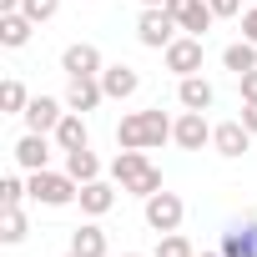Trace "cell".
<instances>
[{"label": "cell", "instance_id": "7c38bea8", "mask_svg": "<svg viewBox=\"0 0 257 257\" xmlns=\"http://www.w3.org/2000/svg\"><path fill=\"white\" fill-rule=\"evenodd\" d=\"M101 91H106V101H126V96H137V91H142V71L116 61V66L101 71Z\"/></svg>", "mask_w": 257, "mask_h": 257}, {"label": "cell", "instance_id": "ffe728a7", "mask_svg": "<svg viewBox=\"0 0 257 257\" xmlns=\"http://www.w3.org/2000/svg\"><path fill=\"white\" fill-rule=\"evenodd\" d=\"M66 172H71V177L86 187V182H96V177H101V157H96L91 147H81V152H66Z\"/></svg>", "mask_w": 257, "mask_h": 257}, {"label": "cell", "instance_id": "7402d4cb", "mask_svg": "<svg viewBox=\"0 0 257 257\" xmlns=\"http://www.w3.org/2000/svg\"><path fill=\"white\" fill-rule=\"evenodd\" d=\"M26 232H31V222L21 207H0V242L16 247V242H26Z\"/></svg>", "mask_w": 257, "mask_h": 257}, {"label": "cell", "instance_id": "6da1fadb", "mask_svg": "<svg viewBox=\"0 0 257 257\" xmlns=\"http://www.w3.org/2000/svg\"><path fill=\"white\" fill-rule=\"evenodd\" d=\"M172 126H177V121H172L162 106L132 111V116H121V126H116V147H121V152H152V147L172 142Z\"/></svg>", "mask_w": 257, "mask_h": 257}, {"label": "cell", "instance_id": "9c48e42d", "mask_svg": "<svg viewBox=\"0 0 257 257\" xmlns=\"http://www.w3.org/2000/svg\"><path fill=\"white\" fill-rule=\"evenodd\" d=\"M71 106L66 101H56V96H31V106H26V132H41V137H51L56 126H61V116H66Z\"/></svg>", "mask_w": 257, "mask_h": 257}, {"label": "cell", "instance_id": "484cf974", "mask_svg": "<svg viewBox=\"0 0 257 257\" xmlns=\"http://www.w3.org/2000/svg\"><path fill=\"white\" fill-rule=\"evenodd\" d=\"M56 11H61V0H21V16H31L36 26H46Z\"/></svg>", "mask_w": 257, "mask_h": 257}, {"label": "cell", "instance_id": "5bb4252c", "mask_svg": "<svg viewBox=\"0 0 257 257\" xmlns=\"http://www.w3.org/2000/svg\"><path fill=\"white\" fill-rule=\"evenodd\" d=\"M177 101H182V111H212L217 86H212L207 76H182V81H177Z\"/></svg>", "mask_w": 257, "mask_h": 257}, {"label": "cell", "instance_id": "4316f807", "mask_svg": "<svg viewBox=\"0 0 257 257\" xmlns=\"http://www.w3.org/2000/svg\"><path fill=\"white\" fill-rule=\"evenodd\" d=\"M21 197H31V187L21 177H6L0 182V207H21Z\"/></svg>", "mask_w": 257, "mask_h": 257}, {"label": "cell", "instance_id": "d6986e66", "mask_svg": "<svg viewBox=\"0 0 257 257\" xmlns=\"http://www.w3.org/2000/svg\"><path fill=\"white\" fill-rule=\"evenodd\" d=\"M31 31H36V21H31V16H21V11L0 16V46H6V51H21V46L31 41Z\"/></svg>", "mask_w": 257, "mask_h": 257}, {"label": "cell", "instance_id": "30bf717a", "mask_svg": "<svg viewBox=\"0 0 257 257\" xmlns=\"http://www.w3.org/2000/svg\"><path fill=\"white\" fill-rule=\"evenodd\" d=\"M61 71H66V76H101L106 61H101V51H96L91 41H71V46L61 51Z\"/></svg>", "mask_w": 257, "mask_h": 257}, {"label": "cell", "instance_id": "277c9868", "mask_svg": "<svg viewBox=\"0 0 257 257\" xmlns=\"http://www.w3.org/2000/svg\"><path fill=\"white\" fill-rule=\"evenodd\" d=\"M177 16L167 11V6H147L142 16H137V41L147 46V51H167L172 41H177Z\"/></svg>", "mask_w": 257, "mask_h": 257}, {"label": "cell", "instance_id": "83f0119b", "mask_svg": "<svg viewBox=\"0 0 257 257\" xmlns=\"http://www.w3.org/2000/svg\"><path fill=\"white\" fill-rule=\"evenodd\" d=\"M207 6H212V16H217V21H227V16H237V11H242V0H207Z\"/></svg>", "mask_w": 257, "mask_h": 257}, {"label": "cell", "instance_id": "1f68e13d", "mask_svg": "<svg viewBox=\"0 0 257 257\" xmlns=\"http://www.w3.org/2000/svg\"><path fill=\"white\" fill-rule=\"evenodd\" d=\"M11 11H21V0H0V16H11Z\"/></svg>", "mask_w": 257, "mask_h": 257}, {"label": "cell", "instance_id": "e575fe53", "mask_svg": "<svg viewBox=\"0 0 257 257\" xmlns=\"http://www.w3.org/2000/svg\"><path fill=\"white\" fill-rule=\"evenodd\" d=\"M121 257H142V252H121Z\"/></svg>", "mask_w": 257, "mask_h": 257}, {"label": "cell", "instance_id": "f1b7e54d", "mask_svg": "<svg viewBox=\"0 0 257 257\" xmlns=\"http://www.w3.org/2000/svg\"><path fill=\"white\" fill-rule=\"evenodd\" d=\"M242 41L257 46V6H247V16H242Z\"/></svg>", "mask_w": 257, "mask_h": 257}, {"label": "cell", "instance_id": "5b68a950", "mask_svg": "<svg viewBox=\"0 0 257 257\" xmlns=\"http://www.w3.org/2000/svg\"><path fill=\"white\" fill-rule=\"evenodd\" d=\"M142 212H147V227H152L157 237H162V232H177V227H182V217H187L182 197H177V192H167V187H162V192H152V197L142 202Z\"/></svg>", "mask_w": 257, "mask_h": 257}, {"label": "cell", "instance_id": "d590c367", "mask_svg": "<svg viewBox=\"0 0 257 257\" xmlns=\"http://www.w3.org/2000/svg\"><path fill=\"white\" fill-rule=\"evenodd\" d=\"M202 257H222V252H202Z\"/></svg>", "mask_w": 257, "mask_h": 257}, {"label": "cell", "instance_id": "2e32d148", "mask_svg": "<svg viewBox=\"0 0 257 257\" xmlns=\"http://www.w3.org/2000/svg\"><path fill=\"white\" fill-rule=\"evenodd\" d=\"M116 192H121V187H111V182H101V177H96V182H86V187H81V197H76V202H81V212H86V217H106V212L116 207Z\"/></svg>", "mask_w": 257, "mask_h": 257}, {"label": "cell", "instance_id": "e0dca14e", "mask_svg": "<svg viewBox=\"0 0 257 257\" xmlns=\"http://www.w3.org/2000/svg\"><path fill=\"white\" fill-rule=\"evenodd\" d=\"M51 137H56L61 152H81V147H91V132H86V116H81V111H66L61 126H56Z\"/></svg>", "mask_w": 257, "mask_h": 257}, {"label": "cell", "instance_id": "8d00e7d4", "mask_svg": "<svg viewBox=\"0 0 257 257\" xmlns=\"http://www.w3.org/2000/svg\"><path fill=\"white\" fill-rule=\"evenodd\" d=\"M247 6H257V0H247Z\"/></svg>", "mask_w": 257, "mask_h": 257}, {"label": "cell", "instance_id": "cb8c5ba5", "mask_svg": "<svg viewBox=\"0 0 257 257\" xmlns=\"http://www.w3.org/2000/svg\"><path fill=\"white\" fill-rule=\"evenodd\" d=\"M222 257H257V242H252V232H247V227H232V232L222 237Z\"/></svg>", "mask_w": 257, "mask_h": 257}, {"label": "cell", "instance_id": "52a82bcc", "mask_svg": "<svg viewBox=\"0 0 257 257\" xmlns=\"http://www.w3.org/2000/svg\"><path fill=\"white\" fill-rule=\"evenodd\" d=\"M172 142H177L182 152H202V147H212L207 111H182V116H177V126H172Z\"/></svg>", "mask_w": 257, "mask_h": 257}, {"label": "cell", "instance_id": "8992f818", "mask_svg": "<svg viewBox=\"0 0 257 257\" xmlns=\"http://www.w3.org/2000/svg\"><path fill=\"white\" fill-rule=\"evenodd\" d=\"M162 61H167V71L182 81V76H202V61H207V51H202V36H177L167 51H162Z\"/></svg>", "mask_w": 257, "mask_h": 257}, {"label": "cell", "instance_id": "d4e9b609", "mask_svg": "<svg viewBox=\"0 0 257 257\" xmlns=\"http://www.w3.org/2000/svg\"><path fill=\"white\" fill-rule=\"evenodd\" d=\"M152 257H197V247H192L182 232H162V242H157Z\"/></svg>", "mask_w": 257, "mask_h": 257}, {"label": "cell", "instance_id": "4fadbf2b", "mask_svg": "<svg viewBox=\"0 0 257 257\" xmlns=\"http://www.w3.org/2000/svg\"><path fill=\"white\" fill-rule=\"evenodd\" d=\"M212 147H217V157L237 162V157L252 147V132H247L242 121H222V126H212Z\"/></svg>", "mask_w": 257, "mask_h": 257}, {"label": "cell", "instance_id": "8fae6325", "mask_svg": "<svg viewBox=\"0 0 257 257\" xmlns=\"http://www.w3.org/2000/svg\"><path fill=\"white\" fill-rule=\"evenodd\" d=\"M51 142H56V137L26 132V137L16 142V152H11V157H16V167H21V172H46V167H51Z\"/></svg>", "mask_w": 257, "mask_h": 257}, {"label": "cell", "instance_id": "ba28073f", "mask_svg": "<svg viewBox=\"0 0 257 257\" xmlns=\"http://www.w3.org/2000/svg\"><path fill=\"white\" fill-rule=\"evenodd\" d=\"M167 11L177 16L182 36H207V31H212V21H217L207 0H167Z\"/></svg>", "mask_w": 257, "mask_h": 257}, {"label": "cell", "instance_id": "44dd1931", "mask_svg": "<svg viewBox=\"0 0 257 257\" xmlns=\"http://www.w3.org/2000/svg\"><path fill=\"white\" fill-rule=\"evenodd\" d=\"M222 66H227L232 76H247V71H257V46H252V41H232V46L222 51Z\"/></svg>", "mask_w": 257, "mask_h": 257}, {"label": "cell", "instance_id": "3957f363", "mask_svg": "<svg viewBox=\"0 0 257 257\" xmlns=\"http://www.w3.org/2000/svg\"><path fill=\"white\" fill-rule=\"evenodd\" d=\"M26 187H31V202H41V207H71L76 197H81V182L71 177V172H26Z\"/></svg>", "mask_w": 257, "mask_h": 257}, {"label": "cell", "instance_id": "f546056e", "mask_svg": "<svg viewBox=\"0 0 257 257\" xmlns=\"http://www.w3.org/2000/svg\"><path fill=\"white\" fill-rule=\"evenodd\" d=\"M237 121H242V126H247V132L257 137V101H242V116H237Z\"/></svg>", "mask_w": 257, "mask_h": 257}, {"label": "cell", "instance_id": "7a4b0ae2", "mask_svg": "<svg viewBox=\"0 0 257 257\" xmlns=\"http://www.w3.org/2000/svg\"><path fill=\"white\" fill-rule=\"evenodd\" d=\"M111 177H116V187L121 192H132V197H152V192H162V172L152 167V157L147 152H116V162H111Z\"/></svg>", "mask_w": 257, "mask_h": 257}, {"label": "cell", "instance_id": "ac0fdd59", "mask_svg": "<svg viewBox=\"0 0 257 257\" xmlns=\"http://www.w3.org/2000/svg\"><path fill=\"white\" fill-rule=\"evenodd\" d=\"M71 252H76V257H106V232L96 227V217L71 232Z\"/></svg>", "mask_w": 257, "mask_h": 257}, {"label": "cell", "instance_id": "836d02e7", "mask_svg": "<svg viewBox=\"0 0 257 257\" xmlns=\"http://www.w3.org/2000/svg\"><path fill=\"white\" fill-rule=\"evenodd\" d=\"M147 6H167V0H142V11H147Z\"/></svg>", "mask_w": 257, "mask_h": 257}, {"label": "cell", "instance_id": "4dcf8cb0", "mask_svg": "<svg viewBox=\"0 0 257 257\" xmlns=\"http://www.w3.org/2000/svg\"><path fill=\"white\" fill-rule=\"evenodd\" d=\"M237 86H242V101H257V71H247V76H237Z\"/></svg>", "mask_w": 257, "mask_h": 257}, {"label": "cell", "instance_id": "9a60e30c", "mask_svg": "<svg viewBox=\"0 0 257 257\" xmlns=\"http://www.w3.org/2000/svg\"><path fill=\"white\" fill-rule=\"evenodd\" d=\"M106 101V91H101V76H71V86H66V106L71 111H96Z\"/></svg>", "mask_w": 257, "mask_h": 257}, {"label": "cell", "instance_id": "74e56055", "mask_svg": "<svg viewBox=\"0 0 257 257\" xmlns=\"http://www.w3.org/2000/svg\"><path fill=\"white\" fill-rule=\"evenodd\" d=\"M66 257H76V252H66Z\"/></svg>", "mask_w": 257, "mask_h": 257}, {"label": "cell", "instance_id": "603a6c76", "mask_svg": "<svg viewBox=\"0 0 257 257\" xmlns=\"http://www.w3.org/2000/svg\"><path fill=\"white\" fill-rule=\"evenodd\" d=\"M26 106H31V91L11 76V81H0V111L6 116H26Z\"/></svg>", "mask_w": 257, "mask_h": 257}, {"label": "cell", "instance_id": "d6a6232c", "mask_svg": "<svg viewBox=\"0 0 257 257\" xmlns=\"http://www.w3.org/2000/svg\"><path fill=\"white\" fill-rule=\"evenodd\" d=\"M247 232H252V242H257V217H252V222H247Z\"/></svg>", "mask_w": 257, "mask_h": 257}]
</instances>
